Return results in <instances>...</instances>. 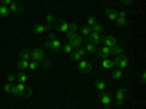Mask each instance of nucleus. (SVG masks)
<instances>
[{"label": "nucleus", "mask_w": 146, "mask_h": 109, "mask_svg": "<svg viewBox=\"0 0 146 109\" xmlns=\"http://www.w3.org/2000/svg\"><path fill=\"white\" fill-rule=\"evenodd\" d=\"M129 96V89L127 87H120L117 92H115V105L117 106H123L126 99Z\"/></svg>", "instance_id": "nucleus-1"}, {"label": "nucleus", "mask_w": 146, "mask_h": 109, "mask_svg": "<svg viewBox=\"0 0 146 109\" xmlns=\"http://www.w3.org/2000/svg\"><path fill=\"white\" fill-rule=\"evenodd\" d=\"M113 61H114V66H115V67H118L120 70H123V71L129 67V58H127L124 54L115 55V58L113 60Z\"/></svg>", "instance_id": "nucleus-2"}, {"label": "nucleus", "mask_w": 146, "mask_h": 109, "mask_svg": "<svg viewBox=\"0 0 146 109\" xmlns=\"http://www.w3.org/2000/svg\"><path fill=\"white\" fill-rule=\"evenodd\" d=\"M86 55H88L86 50H85L83 47H79V48H75V51L70 54V58H72V61H80V60Z\"/></svg>", "instance_id": "nucleus-3"}, {"label": "nucleus", "mask_w": 146, "mask_h": 109, "mask_svg": "<svg viewBox=\"0 0 146 109\" xmlns=\"http://www.w3.org/2000/svg\"><path fill=\"white\" fill-rule=\"evenodd\" d=\"M31 60H34V61H38V63H44L45 61V54H44V50H41V48H35V50L31 51Z\"/></svg>", "instance_id": "nucleus-4"}, {"label": "nucleus", "mask_w": 146, "mask_h": 109, "mask_svg": "<svg viewBox=\"0 0 146 109\" xmlns=\"http://www.w3.org/2000/svg\"><path fill=\"white\" fill-rule=\"evenodd\" d=\"M100 100L104 105V109H111L113 98H111V95H110V93H107L105 90L104 92H100Z\"/></svg>", "instance_id": "nucleus-5"}, {"label": "nucleus", "mask_w": 146, "mask_h": 109, "mask_svg": "<svg viewBox=\"0 0 146 109\" xmlns=\"http://www.w3.org/2000/svg\"><path fill=\"white\" fill-rule=\"evenodd\" d=\"M101 42L105 47H108V48H113L114 45H117V38H115V36H113V35H104L102 38H101Z\"/></svg>", "instance_id": "nucleus-6"}, {"label": "nucleus", "mask_w": 146, "mask_h": 109, "mask_svg": "<svg viewBox=\"0 0 146 109\" xmlns=\"http://www.w3.org/2000/svg\"><path fill=\"white\" fill-rule=\"evenodd\" d=\"M96 54H98V57H100L101 60L108 58L110 55H111V48H108V47H105V45H101L100 48H96Z\"/></svg>", "instance_id": "nucleus-7"}, {"label": "nucleus", "mask_w": 146, "mask_h": 109, "mask_svg": "<svg viewBox=\"0 0 146 109\" xmlns=\"http://www.w3.org/2000/svg\"><path fill=\"white\" fill-rule=\"evenodd\" d=\"M51 29V26H48V25H42V23H35V25L32 26V32L36 33V35H41L44 32H48Z\"/></svg>", "instance_id": "nucleus-8"}, {"label": "nucleus", "mask_w": 146, "mask_h": 109, "mask_svg": "<svg viewBox=\"0 0 146 109\" xmlns=\"http://www.w3.org/2000/svg\"><path fill=\"white\" fill-rule=\"evenodd\" d=\"M78 68L82 73H91L92 71V64L89 61H86V60H80L79 64H78Z\"/></svg>", "instance_id": "nucleus-9"}, {"label": "nucleus", "mask_w": 146, "mask_h": 109, "mask_svg": "<svg viewBox=\"0 0 146 109\" xmlns=\"http://www.w3.org/2000/svg\"><path fill=\"white\" fill-rule=\"evenodd\" d=\"M73 48H79V47H82V44L85 42V38H83V36L82 35H79V33H76L75 35V38H72L70 41H67Z\"/></svg>", "instance_id": "nucleus-10"}, {"label": "nucleus", "mask_w": 146, "mask_h": 109, "mask_svg": "<svg viewBox=\"0 0 146 109\" xmlns=\"http://www.w3.org/2000/svg\"><path fill=\"white\" fill-rule=\"evenodd\" d=\"M86 39H88V42H91V44H94V45H98V44H101V33L91 32V33L86 36ZM86 39H85V41H86Z\"/></svg>", "instance_id": "nucleus-11"}, {"label": "nucleus", "mask_w": 146, "mask_h": 109, "mask_svg": "<svg viewBox=\"0 0 146 109\" xmlns=\"http://www.w3.org/2000/svg\"><path fill=\"white\" fill-rule=\"evenodd\" d=\"M54 28H56V31H58V32H67L69 31V23L66 22V20H57L56 22V25H54Z\"/></svg>", "instance_id": "nucleus-12"}, {"label": "nucleus", "mask_w": 146, "mask_h": 109, "mask_svg": "<svg viewBox=\"0 0 146 109\" xmlns=\"http://www.w3.org/2000/svg\"><path fill=\"white\" fill-rule=\"evenodd\" d=\"M23 6L21 5V3H16V2H13L10 6H9V12H12V13H23Z\"/></svg>", "instance_id": "nucleus-13"}, {"label": "nucleus", "mask_w": 146, "mask_h": 109, "mask_svg": "<svg viewBox=\"0 0 146 109\" xmlns=\"http://www.w3.org/2000/svg\"><path fill=\"white\" fill-rule=\"evenodd\" d=\"M105 15L108 16L110 20H113V22H115L117 18H118V16H117V10L113 9V7H107V9H105Z\"/></svg>", "instance_id": "nucleus-14"}, {"label": "nucleus", "mask_w": 146, "mask_h": 109, "mask_svg": "<svg viewBox=\"0 0 146 109\" xmlns=\"http://www.w3.org/2000/svg\"><path fill=\"white\" fill-rule=\"evenodd\" d=\"M50 50L53 53H58L60 50H62V42H60L57 38L56 39H51V47H50Z\"/></svg>", "instance_id": "nucleus-15"}, {"label": "nucleus", "mask_w": 146, "mask_h": 109, "mask_svg": "<svg viewBox=\"0 0 146 109\" xmlns=\"http://www.w3.org/2000/svg\"><path fill=\"white\" fill-rule=\"evenodd\" d=\"M95 89L96 90H100V92H104V90H107V83L104 81V80H101V79H98V80H95Z\"/></svg>", "instance_id": "nucleus-16"}, {"label": "nucleus", "mask_w": 146, "mask_h": 109, "mask_svg": "<svg viewBox=\"0 0 146 109\" xmlns=\"http://www.w3.org/2000/svg\"><path fill=\"white\" fill-rule=\"evenodd\" d=\"M57 20H58V19H56V16H54V15H51V13H48V15L45 16V22H47V25H48V26H51V28L56 25V22H57Z\"/></svg>", "instance_id": "nucleus-17"}, {"label": "nucleus", "mask_w": 146, "mask_h": 109, "mask_svg": "<svg viewBox=\"0 0 146 109\" xmlns=\"http://www.w3.org/2000/svg\"><path fill=\"white\" fill-rule=\"evenodd\" d=\"M62 51L64 53V54H67V55H70L73 51H75V48H73L69 42H66V44H62Z\"/></svg>", "instance_id": "nucleus-18"}, {"label": "nucleus", "mask_w": 146, "mask_h": 109, "mask_svg": "<svg viewBox=\"0 0 146 109\" xmlns=\"http://www.w3.org/2000/svg\"><path fill=\"white\" fill-rule=\"evenodd\" d=\"M19 57H21V60H25V61H31V51L25 48V50H22V51H21Z\"/></svg>", "instance_id": "nucleus-19"}, {"label": "nucleus", "mask_w": 146, "mask_h": 109, "mask_svg": "<svg viewBox=\"0 0 146 109\" xmlns=\"http://www.w3.org/2000/svg\"><path fill=\"white\" fill-rule=\"evenodd\" d=\"M102 67L110 70V68H114V61L113 60H110V58H104L102 60Z\"/></svg>", "instance_id": "nucleus-20"}, {"label": "nucleus", "mask_w": 146, "mask_h": 109, "mask_svg": "<svg viewBox=\"0 0 146 109\" xmlns=\"http://www.w3.org/2000/svg\"><path fill=\"white\" fill-rule=\"evenodd\" d=\"M28 68H29L31 71H36V70L41 68V64H40L38 61H34V60H31L29 64H28Z\"/></svg>", "instance_id": "nucleus-21"}, {"label": "nucleus", "mask_w": 146, "mask_h": 109, "mask_svg": "<svg viewBox=\"0 0 146 109\" xmlns=\"http://www.w3.org/2000/svg\"><path fill=\"white\" fill-rule=\"evenodd\" d=\"M85 50H86L88 54H96V45L88 42V44H85Z\"/></svg>", "instance_id": "nucleus-22"}, {"label": "nucleus", "mask_w": 146, "mask_h": 109, "mask_svg": "<svg viewBox=\"0 0 146 109\" xmlns=\"http://www.w3.org/2000/svg\"><path fill=\"white\" fill-rule=\"evenodd\" d=\"M121 54H124V51H123V48H121L118 44L111 48V55H121Z\"/></svg>", "instance_id": "nucleus-23"}, {"label": "nucleus", "mask_w": 146, "mask_h": 109, "mask_svg": "<svg viewBox=\"0 0 146 109\" xmlns=\"http://www.w3.org/2000/svg\"><path fill=\"white\" fill-rule=\"evenodd\" d=\"M9 7L5 6V5H0V18H7L9 16Z\"/></svg>", "instance_id": "nucleus-24"}, {"label": "nucleus", "mask_w": 146, "mask_h": 109, "mask_svg": "<svg viewBox=\"0 0 146 109\" xmlns=\"http://www.w3.org/2000/svg\"><path fill=\"white\" fill-rule=\"evenodd\" d=\"M91 29H92V32L101 33V32H104V25H102V23H100V22H96V23H95V25H94Z\"/></svg>", "instance_id": "nucleus-25"}, {"label": "nucleus", "mask_w": 146, "mask_h": 109, "mask_svg": "<svg viewBox=\"0 0 146 109\" xmlns=\"http://www.w3.org/2000/svg\"><path fill=\"white\" fill-rule=\"evenodd\" d=\"M27 80H28V76H27L23 71H21L19 74L16 76V81H18V83H23V84H25V83H27Z\"/></svg>", "instance_id": "nucleus-26"}, {"label": "nucleus", "mask_w": 146, "mask_h": 109, "mask_svg": "<svg viewBox=\"0 0 146 109\" xmlns=\"http://www.w3.org/2000/svg\"><path fill=\"white\" fill-rule=\"evenodd\" d=\"M111 76H113V79H121L123 77V70H120V68H114L113 70V73H111Z\"/></svg>", "instance_id": "nucleus-27"}, {"label": "nucleus", "mask_w": 146, "mask_h": 109, "mask_svg": "<svg viewBox=\"0 0 146 109\" xmlns=\"http://www.w3.org/2000/svg\"><path fill=\"white\" fill-rule=\"evenodd\" d=\"M28 64H29V61H25V60H19V61H18V68H19L21 71H23V70L28 68Z\"/></svg>", "instance_id": "nucleus-28"}, {"label": "nucleus", "mask_w": 146, "mask_h": 109, "mask_svg": "<svg viewBox=\"0 0 146 109\" xmlns=\"http://www.w3.org/2000/svg\"><path fill=\"white\" fill-rule=\"evenodd\" d=\"M91 32H92V29H91L89 26H83V28L80 29V35L83 36V38H85V39H86V36H88V35H89Z\"/></svg>", "instance_id": "nucleus-29"}, {"label": "nucleus", "mask_w": 146, "mask_h": 109, "mask_svg": "<svg viewBox=\"0 0 146 109\" xmlns=\"http://www.w3.org/2000/svg\"><path fill=\"white\" fill-rule=\"evenodd\" d=\"M115 23H117V26L123 28V26H126V25H127V19H124V18H117Z\"/></svg>", "instance_id": "nucleus-30"}, {"label": "nucleus", "mask_w": 146, "mask_h": 109, "mask_svg": "<svg viewBox=\"0 0 146 109\" xmlns=\"http://www.w3.org/2000/svg\"><path fill=\"white\" fill-rule=\"evenodd\" d=\"M96 23V18L95 16H89L88 18V20H86V26H89V28H92L94 25Z\"/></svg>", "instance_id": "nucleus-31"}, {"label": "nucleus", "mask_w": 146, "mask_h": 109, "mask_svg": "<svg viewBox=\"0 0 146 109\" xmlns=\"http://www.w3.org/2000/svg\"><path fill=\"white\" fill-rule=\"evenodd\" d=\"M69 31H72V32H76V31H78V25H76L75 22H73V23H69Z\"/></svg>", "instance_id": "nucleus-32"}, {"label": "nucleus", "mask_w": 146, "mask_h": 109, "mask_svg": "<svg viewBox=\"0 0 146 109\" xmlns=\"http://www.w3.org/2000/svg\"><path fill=\"white\" fill-rule=\"evenodd\" d=\"M7 81H9L10 84H13V83L16 81V76H13V74H9V76H7Z\"/></svg>", "instance_id": "nucleus-33"}, {"label": "nucleus", "mask_w": 146, "mask_h": 109, "mask_svg": "<svg viewBox=\"0 0 146 109\" xmlns=\"http://www.w3.org/2000/svg\"><path fill=\"white\" fill-rule=\"evenodd\" d=\"M117 16H118V18H124V19H127V12H124V10L117 12Z\"/></svg>", "instance_id": "nucleus-34"}, {"label": "nucleus", "mask_w": 146, "mask_h": 109, "mask_svg": "<svg viewBox=\"0 0 146 109\" xmlns=\"http://www.w3.org/2000/svg\"><path fill=\"white\" fill-rule=\"evenodd\" d=\"M3 90H5L6 93H10V90H12V84H10V83L5 84V86H3Z\"/></svg>", "instance_id": "nucleus-35"}, {"label": "nucleus", "mask_w": 146, "mask_h": 109, "mask_svg": "<svg viewBox=\"0 0 146 109\" xmlns=\"http://www.w3.org/2000/svg\"><path fill=\"white\" fill-rule=\"evenodd\" d=\"M0 2H2V5H5V6H10L12 3H13V0H0Z\"/></svg>", "instance_id": "nucleus-36"}, {"label": "nucleus", "mask_w": 146, "mask_h": 109, "mask_svg": "<svg viewBox=\"0 0 146 109\" xmlns=\"http://www.w3.org/2000/svg\"><path fill=\"white\" fill-rule=\"evenodd\" d=\"M50 47H51V41H50V39L44 41V48H47V50H50Z\"/></svg>", "instance_id": "nucleus-37"}, {"label": "nucleus", "mask_w": 146, "mask_h": 109, "mask_svg": "<svg viewBox=\"0 0 146 109\" xmlns=\"http://www.w3.org/2000/svg\"><path fill=\"white\" fill-rule=\"evenodd\" d=\"M140 81H142V83L146 81V73H145V71H142V74H140Z\"/></svg>", "instance_id": "nucleus-38"}, {"label": "nucleus", "mask_w": 146, "mask_h": 109, "mask_svg": "<svg viewBox=\"0 0 146 109\" xmlns=\"http://www.w3.org/2000/svg\"><path fill=\"white\" fill-rule=\"evenodd\" d=\"M120 2L123 3V5H126V6H129V5H131V3H133V0H120Z\"/></svg>", "instance_id": "nucleus-39"}, {"label": "nucleus", "mask_w": 146, "mask_h": 109, "mask_svg": "<svg viewBox=\"0 0 146 109\" xmlns=\"http://www.w3.org/2000/svg\"><path fill=\"white\" fill-rule=\"evenodd\" d=\"M51 39H56V35H54V33H53V32H51V33H50V41H51Z\"/></svg>", "instance_id": "nucleus-40"}, {"label": "nucleus", "mask_w": 146, "mask_h": 109, "mask_svg": "<svg viewBox=\"0 0 146 109\" xmlns=\"http://www.w3.org/2000/svg\"><path fill=\"white\" fill-rule=\"evenodd\" d=\"M0 5H2V2H0Z\"/></svg>", "instance_id": "nucleus-41"}]
</instances>
